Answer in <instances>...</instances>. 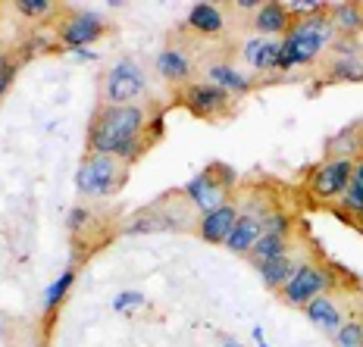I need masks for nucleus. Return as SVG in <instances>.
Wrapping results in <instances>:
<instances>
[{"mask_svg":"<svg viewBox=\"0 0 363 347\" xmlns=\"http://www.w3.org/2000/svg\"><path fill=\"white\" fill-rule=\"evenodd\" d=\"M223 13H219V6L213 4H194L191 10H188V25L194 28V32H203V35H216L219 28H223Z\"/></svg>","mask_w":363,"mask_h":347,"instance_id":"f3484780","label":"nucleus"},{"mask_svg":"<svg viewBox=\"0 0 363 347\" xmlns=\"http://www.w3.org/2000/svg\"><path fill=\"white\" fill-rule=\"evenodd\" d=\"M257 273H260L267 288H282L294 273V263H291L289 254H282V256H272V260H267V263H257Z\"/></svg>","mask_w":363,"mask_h":347,"instance_id":"dca6fc26","label":"nucleus"},{"mask_svg":"<svg viewBox=\"0 0 363 347\" xmlns=\"http://www.w3.org/2000/svg\"><path fill=\"white\" fill-rule=\"evenodd\" d=\"M104 28L107 25H104V19L97 13H79L63 25V44L69 50H82L88 44H94L104 35Z\"/></svg>","mask_w":363,"mask_h":347,"instance_id":"6e6552de","label":"nucleus"},{"mask_svg":"<svg viewBox=\"0 0 363 347\" xmlns=\"http://www.w3.org/2000/svg\"><path fill=\"white\" fill-rule=\"evenodd\" d=\"M185 194L201 213H210V210L223 207V200H225V188L219 185L216 169H207V172H201L198 178H191L185 188Z\"/></svg>","mask_w":363,"mask_h":347,"instance_id":"0eeeda50","label":"nucleus"},{"mask_svg":"<svg viewBox=\"0 0 363 347\" xmlns=\"http://www.w3.org/2000/svg\"><path fill=\"white\" fill-rule=\"evenodd\" d=\"M16 10L22 16H44V13H50V0H19Z\"/></svg>","mask_w":363,"mask_h":347,"instance_id":"bb28decb","label":"nucleus"},{"mask_svg":"<svg viewBox=\"0 0 363 347\" xmlns=\"http://www.w3.org/2000/svg\"><path fill=\"white\" fill-rule=\"evenodd\" d=\"M166 225H169V222H166V216H141V222H135V225H128V235H132V232H135V235H138V232H154V229H166Z\"/></svg>","mask_w":363,"mask_h":347,"instance_id":"a878e982","label":"nucleus"},{"mask_svg":"<svg viewBox=\"0 0 363 347\" xmlns=\"http://www.w3.org/2000/svg\"><path fill=\"white\" fill-rule=\"evenodd\" d=\"M304 310H307V319L313 322L316 329L329 331V335L342 329V310H338V304L332 297H326V294H323V297H316V300H310Z\"/></svg>","mask_w":363,"mask_h":347,"instance_id":"ddd939ff","label":"nucleus"},{"mask_svg":"<svg viewBox=\"0 0 363 347\" xmlns=\"http://www.w3.org/2000/svg\"><path fill=\"white\" fill-rule=\"evenodd\" d=\"M182 101H185V107L191 110L194 116H216V113L225 107L229 94H225L223 88L210 85V81H201V85H188Z\"/></svg>","mask_w":363,"mask_h":347,"instance_id":"1a4fd4ad","label":"nucleus"},{"mask_svg":"<svg viewBox=\"0 0 363 347\" xmlns=\"http://www.w3.org/2000/svg\"><path fill=\"white\" fill-rule=\"evenodd\" d=\"M235 222H238V210L232 207V203H223V207L203 213V220H201V238L210 241V244H225L229 235H232V229H235Z\"/></svg>","mask_w":363,"mask_h":347,"instance_id":"9d476101","label":"nucleus"},{"mask_svg":"<svg viewBox=\"0 0 363 347\" xmlns=\"http://www.w3.org/2000/svg\"><path fill=\"white\" fill-rule=\"evenodd\" d=\"M35 347H44V344H35Z\"/></svg>","mask_w":363,"mask_h":347,"instance_id":"c9c22d12","label":"nucleus"},{"mask_svg":"<svg viewBox=\"0 0 363 347\" xmlns=\"http://www.w3.org/2000/svg\"><path fill=\"white\" fill-rule=\"evenodd\" d=\"M254 341H257V347H269L267 341H263V329H260V326L254 329Z\"/></svg>","mask_w":363,"mask_h":347,"instance_id":"473e14b6","label":"nucleus"},{"mask_svg":"<svg viewBox=\"0 0 363 347\" xmlns=\"http://www.w3.org/2000/svg\"><path fill=\"white\" fill-rule=\"evenodd\" d=\"M145 72L135 59H119L107 75V103L110 107H132L135 97L145 94Z\"/></svg>","mask_w":363,"mask_h":347,"instance_id":"39448f33","label":"nucleus"},{"mask_svg":"<svg viewBox=\"0 0 363 347\" xmlns=\"http://www.w3.org/2000/svg\"><path fill=\"white\" fill-rule=\"evenodd\" d=\"M282 254H289V238H282V235H267L263 232L260 241L251 247V256H254V263H267L272 260V256H282Z\"/></svg>","mask_w":363,"mask_h":347,"instance_id":"412c9836","label":"nucleus"},{"mask_svg":"<svg viewBox=\"0 0 363 347\" xmlns=\"http://www.w3.org/2000/svg\"><path fill=\"white\" fill-rule=\"evenodd\" d=\"M342 203H345V210H351V213L363 216V160L354 163L351 182H347L345 194H342Z\"/></svg>","mask_w":363,"mask_h":347,"instance_id":"aec40b11","label":"nucleus"},{"mask_svg":"<svg viewBox=\"0 0 363 347\" xmlns=\"http://www.w3.org/2000/svg\"><path fill=\"white\" fill-rule=\"evenodd\" d=\"M145 132V110L141 107H107L91 125V154L113 157V160H132L141 147Z\"/></svg>","mask_w":363,"mask_h":347,"instance_id":"f257e3e1","label":"nucleus"},{"mask_svg":"<svg viewBox=\"0 0 363 347\" xmlns=\"http://www.w3.org/2000/svg\"><path fill=\"white\" fill-rule=\"evenodd\" d=\"M320 10H323L320 0H291V4H285V13H310V16H316Z\"/></svg>","mask_w":363,"mask_h":347,"instance_id":"cd10ccee","label":"nucleus"},{"mask_svg":"<svg viewBox=\"0 0 363 347\" xmlns=\"http://www.w3.org/2000/svg\"><path fill=\"white\" fill-rule=\"evenodd\" d=\"M351 172H354V160H347V157H335V160L323 163L320 169L313 172L310 194H313L316 200H335V198H342L347 182H351Z\"/></svg>","mask_w":363,"mask_h":347,"instance_id":"423d86ee","label":"nucleus"},{"mask_svg":"<svg viewBox=\"0 0 363 347\" xmlns=\"http://www.w3.org/2000/svg\"><path fill=\"white\" fill-rule=\"evenodd\" d=\"M88 220V210H72L69 213V225L72 229H79V222H85Z\"/></svg>","mask_w":363,"mask_h":347,"instance_id":"2f4dec72","label":"nucleus"},{"mask_svg":"<svg viewBox=\"0 0 363 347\" xmlns=\"http://www.w3.org/2000/svg\"><path fill=\"white\" fill-rule=\"evenodd\" d=\"M141 300H145V297H141L138 291H123L116 300H113V310H128V307H138Z\"/></svg>","mask_w":363,"mask_h":347,"instance_id":"c756f323","label":"nucleus"},{"mask_svg":"<svg viewBox=\"0 0 363 347\" xmlns=\"http://www.w3.org/2000/svg\"><path fill=\"white\" fill-rule=\"evenodd\" d=\"M335 35V25H332L329 16H310V19H301L294 28H289L282 38V50H279V59H276V69H294V66H304V63H313L320 57V50L326 47Z\"/></svg>","mask_w":363,"mask_h":347,"instance_id":"f03ea898","label":"nucleus"},{"mask_svg":"<svg viewBox=\"0 0 363 347\" xmlns=\"http://www.w3.org/2000/svg\"><path fill=\"white\" fill-rule=\"evenodd\" d=\"M329 285H332V275L323 266H316V263H301V266H294L289 282L282 285V297H285V304H291V307H307L310 300L323 297V291H326Z\"/></svg>","mask_w":363,"mask_h":347,"instance_id":"20e7f679","label":"nucleus"},{"mask_svg":"<svg viewBox=\"0 0 363 347\" xmlns=\"http://www.w3.org/2000/svg\"><path fill=\"white\" fill-rule=\"evenodd\" d=\"M238 6H241V10H254L257 4H254V0H238Z\"/></svg>","mask_w":363,"mask_h":347,"instance_id":"72a5a7b5","label":"nucleus"},{"mask_svg":"<svg viewBox=\"0 0 363 347\" xmlns=\"http://www.w3.org/2000/svg\"><path fill=\"white\" fill-rule=\"evenodd\" d=\"M13 75H16V63H13V59H6V57H0V97L6 94Z\"/></svg>","mask_w":363,"mask_h":347,"instance_id":"c85d7f7f","label":"nucleus"},{"mask_svg":"<svg viewBox=\"0 0 363 347\" xmlns=\"http://www.w3.org/2000/svg\"><path fill=\"white\" fill-rule=\"evenodd\" d=\"M207 79H210V85H216V88H223L225 94H245L247 88H251V81L245 79L238 69H232V66H225V63H213L207 69Z\"/></svg>","mask_w":363,"mask_h":347,"instance_id":"4468645a","label":"nucleus"},{"mask_svg":"<svg viewBox=\"0 0 363 347\" xmlns=\"http://www.w3.org/2000/svg\"><path fill=\"white\" fill-rule=\"evenodd\" d=\"M332 47L342 54V59H347V57H357V44L351 41V38H345V41H338V44H332Z\"/></svg>","mask_w":363,"mask_h":347,"instance_id":"7c9ffc66","label":"nucleus"},{"mask_svg":"<svg viewBox=\"0 0 363 347\" xmlns=\"http://www.w3.org/2000/svg\"><path fill=\"white\" fill-rule=\"evenodd\" d=\"M289 229H291V220L285 213H269V216H263V232L267 235H282V238H289Z\"/></svg>","mask_w":363,"mask_h":347,"instance_id":"393cba45","label":"nucleus"},{"mask_svg":"<svg viewBox=\"0 0 363 347\" xmlns=\"http://www.w3.org/2000/svg\"><path fill=\"white\" fill-rule=\"evenodd\" d=\"M157 69H160L163 79L179 81V79H188V72H191V59H188V54H182V50L169 47L157 57Z\"/></svg>","mask_w":363,"mask_h":347,"instance_id":"a211bd4d","label":"nucleus"},{"mask_svg":"<svg viewBox=\"0 0 363 347\" xmlns=\"http://www.w3.org/2000/svg\"><path fill=\"white\" fill-rule=\"evenodd\" d=\"M75 185L88 198H110V194H116V188L123 185L119 160H113V157H91L75 172Z\"/></svg>","mask_w":363,"mask_h":347,"instance_id":"7ed1b4c3","label":"nucleus"},{"mask_svg":"<svg viewBox=\"0 0 363 347\" xmlns=\"http://www.w3.org/2000/svg\"><path fill=\"white\" fill-rule=\"evenodd\" d=\"M225 347H238V341H225Z\"/></svg>","mask_w":363,"mask_h":347,"instance_id":"f704fd0d","label":"nucleus"},{"mask_svg":"<svg viewBox=\"0 0 363 347\" xmlns=\"http://www.w3.org/2000/svg\"><path fill=\"white\" fill-rule=\"evenodd\" d=\"M329 79L335 81H363V59L360 57H338L335 63L329 66Z\"/></svg>","mask_w":363,"mask_h":347,"instance_id":"4be33fe9","label":"nucleus"},{"mask_svg":"<svg viewBox=\"0 0 363 347\" xmlns=\"http://www.w3.org/2000/svg\"><path fill=\"white\" fill-rule=\"evenodd\" d=\"M260 235H263V216L238 213V222H235V229H232L229 241H225V247H229L232 254H251V247L260 241Z\"/></svg>","mask_w":363,"mask_h":347,"instance_id":"9b49d317","label":"nucleus"},{"mask_svg":"<svg viewBox=\"0 0 363 347\" xmlns=\"http://www.w3.org/2000/svg\"><path fill=\"white\" fill-rule=\"evenodd\" d=\"M257 32L260 35H282L289 28V13H285V4H260L254 19Z\"/></svg>","mask_w":363,"mask_h":347,"instance_id":"2eb2a0df","label":"nucleus"},{"mask_svg":"<svg viewBox=\"0 0 363 347\" xmlns=\"http://www.w3.org/2000/svg\"><path fill=\"white\" fill-rule=\"evenodd\" d=\"M72 282H75L72 269H66V273H60V278H57V282L50 285L48 291H44V310H54V307L60 304V300L66 297V291L72 288Z\"/></svg>","mask_w":363,"mask_h":347,"instance_id":"5701e85b","label":"nucleus"},{"mask_svg":"<svg viewBox=\"0 0 363 347\" xmlns=\"http://www.w3.org/2000/svg\"><path fill=\"white\" fill-rule=\"evenodd\" d=\"M279 50H282V41H276V38H251L245 44V59L254 69H276Z\"/></svg>","mask_w":363,"mask_h":347,"instance_id":"f8f14e48","label":"nucleus"},{"mask_svg":"<svg viewBox=\"0 0 363 347\" xmlns=\"http://www.w3.org/2000/svg\"><path fill=\"white\" fill-rule=\"evenodd\" d=\"M332 25L338 28V32H360L363 28V10L360 6H354V4H335L332 6Z\"/></svg>","mask_w":363,"mask_h":347,"instance_id":"6ab92c4d","label":"nucleus"},{"mask_svg":"<svg viewBox=\"0 0 363 347\" xmlns=\"http://www.w3.org/2000/svg\"><path fill=\"white\" fill-rule=\"evenodd\" d=\"M335 338H338V347H363V322L360 319L342 322V329L335 331Z\"/></svg>","mask_w":363,"mask_h":347,"instance_id":"b1692460","label":"nucleus"}]
</instances>
